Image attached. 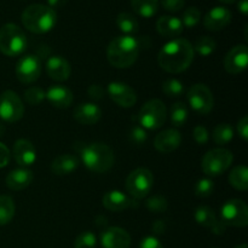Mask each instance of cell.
Returning a JSON list of instances; mask_svg holds the SVG:
<instances>
[{"label":"cell","instance_id":"obj_1","mask_svg":"<svg viewBox=\"0 0 248 248\" xmlns=\"http://www.w3.org/2000/svg\"><path fill=\"white\" fill-rule=\"evenodd\" d=\"M194 47L186 39L177 38L165 44L159 51L157 62L161 69L171 74H178L188 69L194 61Z\"/></svg>","mask_w":248,"mask_h":248},{"label":"cell","instance_id":"obj_2","mask_svg":"<svg viewBox=\"0 0 248 248\" xmlns=\"http://www.w3.org/2000/svg\"><path fill=\"white\" fill-rule=\"evenodd\" d=\"M140 55V43L131 35L114 38L107 47V58L114 68L126 69L135 64Z\"/></svg>","mask_w":248,"mask_h":248},{"label":"cell","instance_id":"obj_3","mask_svg":"<svg viewBox=\"0 0 248 248\" xmlns=\"http://www.w3.org/2000/svg\"><path fill=\"white\" fill-rule=\"evenodd\" d=\"M21 19L27 31L34 34H45L55 28L57 14L47 5L33 4L24 9Z\"/></svg>","mask_w":248,"mask_h":248},{"label":"cell","instance_id":"obj_4","mask_svg":"<svg viewBox=\"0 0 248 248\" xmlns=\"http://www.w3.org/2000/svg\"><path fill=\"white\" fill-rule=\"evenodd\" d=\"M81 159L85 166L94 173H106L115 162V154L104 143H91L81 150Z\"/></svg>","mask_w":248,"mask_h":248},{"label":"cell","instance_id":"obj_5","mask_svg":"<svg viewBox=\"0 0 248 248\" xmlns=\"http://www.w3.org/2000/svg\"><path fill=\"white\" fill-rule=\"evenodd\" d=\"M27 47V36L17 24L7 23L0 28V51L7 57L22 55Z\"/></svg>","mask_w":248,"mask_h":248},{"label":"cell","instance_id":"obj_6","mask_svg":"<svg viewBox=\"0 0 248 248\" xmlns=\"http://www.w3.org/2000/svg\"><path fill=\"white\" fill-rule=\"evenodd\" d=\"M234 161V155L230 150L217 148L206 153L201 161L203 173L210 177H217L227 172Z\"/></svg>","mask_w":248,"mask_h":248},{"label":"cell","instance_id":"obj_7","mask_svg":"<svg viewBox=\"0 0 248 248\" xmlns=\"http://www.w3.org/2000/svg\"><path fill=\"white\" fill-rule=\"evenodd\" d=\"M167 119V109L161 99H150L140 108L138 120L143 128L157 130L164 126Z\"/></svg>","mask_w":248,"mask_h":248},{"label":"cell","instance_id":"obj_8","mask_svg":"<svg viewBox=\"0 0 248 248\" xmlns=\"http://www.w3.org/2000/svg\"><path fill=\"white\" fill-rule=\"evenodd\" d=\"M126 190L133 199L147 198L154 186V176L148 169H136L126 178Z\"/></svg>","mask_w":248,"mask_h":248},{"label":"cell","instance_id":"obj_9","mask_svg":"<svg viewBox=\"0 0 248 248\" xmlns=\"http://www.w3.org/2000/svg\"><path fill=\"white\" fill-rule=\"evenodd\" d=\"M220 220L227 227L245 228L248 224V207L239 199L228 200L220 210Z\"/></svg>","mask_w":248,"mask_h":248},{"label":"cell","instance_id":"obj_10","mask_svg":"<svg viewBox=\"0 0 248 248\" xmlns=\"http://www.w3.org/2000/svg\"><path fill=\"white\" fill-rule=\"evenodd\" d=\"M189 104L191 109L200 115H206L211 113L215 106L213 93L205 84H195L188 90L186 93Z\"/></svg>","mask_w":248,"mask_h":248},{"label":"cell","instance_id":"obj_11","mask_svg":"<svg viewBox=\"0 0 248 248\" xmlns=\"http://www.w3.org/2000/svg\"><path fill=\"white\" fill-rule=\"evenodd\" d=\"M24 115V104L16 92L7 90L0 96V118L6 123H17Z\"/></svg>","mask_w":248,"mask_h":248},{"label":"cell","instance_id":"obj_12","mask_svg":"<svg viewBox=\"0 0 248 248\" xmlns=\"http://www.w3.org/2000/svg\"><path fill=\"white\" fill-rule=\"evenodd\" d=\"M41 69V61L38 56L26 55L18 60L15 72L22 84H33L40 77Z\"/></svg>","mask_w":248,"mask_h":248},{"label":"cell","instance_id":"obj_13","mask_svg":"<svg viewBox=\"0 0 248 248\" xmlns=\"http://www.w3.org/2000/svg\"><path fill=\"white\" fill-rule=\"evenodd\" d=\"M109 97L115 104L121 108H131L137 103V94L136 91L130 86L121 81H113L108 85Z\"/></svg>","mask_w":248,"mask_h":248},{"label":"cell","instance_id":"obj_14","mask_svg":"<svg viewBox=\"0 0 248 248\" xmlns=\"http://www.w3.org/2000/svg\"><path fill=\"white\" fill-rule=\"evenodd\" d=\"M248 48L246 45L234 46L224 58V69L232 75L240 74L247 68Z\"/></svg>","mask_w":248,"mask_h":248},{"label":"cell","instance_id":"obj_15","mask_svg":"<svg viewBox=\"0 0 248 248\" xmlns=\"http://www.w3.org/2000/svg\"><path fill=\"white\" fill-rule=\"evenodd\" d=\"M101 245L103 248H128L131 236L123 228H107L101 234Z\"/></svg>","mask_w":248,"mask_h":248},{"label":"cell","instance_id":"obj_16","mask_svg":"<svg viewBox=\"0 0 248 248\" xmlns=\"http://www.w3.org/2000/svg\"><path fill=\"white\" fill-rule=\"evenodd\" d=\"M232 11L224 6H216L206 14L203 26L211 31H222L232 22Z\"/></svg>","mask_w":248,"mask_h":248},{"label":"cell","instance_id":"obj_17","mask_svg":"<svg viewBox=\"0 0 248 248\" xmlns=\"http://www.w3.org/2000/svg\"><path fill=\"white\" fill-rule=\"evenodd\" d=\"M12 155L16 161L22 167L31 166L36 161V149L28 140H18L15 142L12 148Z\"/></svg>","mask_w":248,"mask_h":248},{"label":"cell","instance_id":"obj_18","mask_svg":"<svg viewBox=\"0 0 248 248\" xmlns=\"http://www.w3.org/2000/svg\"><path fill=\"white\" fill-rule=\"evenodd\" d=\"M182 143V135L176 128H169L157 133L154 138V147L160 153L174 152Z\"/></svg>","mask_w":248,"mask_h":248},{"label":"cell","instance_id":"obj_19","mask_svg":"<svg viewBox=\"0 0 248 248\" xmlns=\"http://www.w3.org/2000/svg\"><path fill=\"white\" fill-rule=\"evenodd\" d=\"M45 68L48 77L57 82L67 81L72 73L69 62L62 56H51L46 62Z\"/></svg>","mask_w":248,"mask_h":248},{"label":"cell","instance_id":"obj_20","mask_svg":"<svg viewBox=\"0 0 248 248\" xmlns=\"http://www.w3.org/2000/svg\"><path fill=\"white\" fill-rule=\"evenodd\" d=\"M73 118L81 125H94L101 120L102 109L96 103L78 104L73 110Z\"/></svg>","mask_w":248,"mask_h":248},{"label":"cell","instance_id":"obj_21","mask_svg":"<svg viewBox=\"0 0 248 248\" xmlns=\"http://www.w3.org/2000/svg\"><path fill=\"white\" fill-rule=\"evenodd\" d=\"M135 201L127 196L126 194L121 193L119 190H110L107 191L102 199L104 208L110 212H121L127 208H130L133 205Z\"/></svg>","mask_w":248,"mask_h":248},{"label":"cell","instance_id":"obj_22","mask_svg":"<svg viewBox=\"0 0 248 248\" xmlns=\"http://www.w3.org/2000/svg\"><path fill=\"white\" fill-rule=\"evenodd\" d=\"M46 98L50 102L51 106L58 109H67L72 106L74 101L72 91L68 87L62 85H53L46 92Z\"/></svg>","mask_w":248,"mask_h":248},{"label":"cell","instance_id":"obj_23","mask_svg":"<svg viewBox=\"0 0 248 248\" xmlns=\"http://www.w3.org/2000/svg\"><path fill=\"white\" fill-rule=\"evenodd\" d=\"M183 24L178 17L161 16L156 22V31L166 39H177L183 33Z\"/></svg>","mask_w":248,"mask_h":248},{"label":"cell","instance_id":"obj_24","mask_svg":"<svg viewBox=\"0 0 248 248\" xmlns=\"http://www.w3.org/2000/svg\"><path fill=\"white\" fill-rule=\"evenodd\" d=\"M33 182V172L28 169H17L10 172L5 178V183L10 190L21 191L31 186Z\"/></svg>","mask_w":248,"mask_h":248},{"label":"cell","instance_id":"obj_25","mask_svg":"<svg viewBox=\"0 0 248 248\" xmlns=\"http://www.w3.org/2000/svg\"><path fill=\"white\" fill-rule=\"evenodd\" d=\"M79 159L72 154L58 155L51 164V171L56 176H68L75 172L79 167Z\"/></svg>","mask_w":248,"mask_h":248},{"label":"cell","instance_id":"obj_26","mask_svg":"<svg viewBox=\"0 0 248 248\" xmlns=\"http://www.w3.org/2000/svg\"><path fill=\"white\" fill-rule=\"evenodd\" d=\"M228 181H229L230 186L236 190L246 191L248 189V169L244 165L234 167L230 171Z\"/></svg>","mask_w":248,"mask_h":248},{"label":"cell","instance_id":"obj_27","mask_svg":"<svg viewBox=\"0 0 248 248\" xmlns=\"http://www.w3.org/2000/svg\"><path fill=\"white\" fill-rule=\"evenodd\" d=\"M132 9L138 16L150 18L159 10V0H131Z\"/></svg>","mask_w":248,"mask_h":248},{"label":"cell","instance_id":"obj_28","mask_svg":"<svg viewBox=\"0 0 248 248\" xmlns=\"http://www.w3.org/2000/svg\"><path fill=\"white\" fill-rule=\"evenodd\" d=\"M116 26L120 29L123 33H125L126 35H131L136 34L140 29V24H138L137 18L133 16L130 12H121L116 17Z\"/></svg>","mask_w":248,"mask_h":248},{"label":"cell","instance_id":"obj_29","mask_svg":"<svg viewBox=\"0 0 248 248\" xmlns=\"http://www.w3.org/2000/svg\"><path fill=\"white\" fill-rule=\"evenodd\" d=\"M16 207L11 196L0 195V225H6L14 219Z\"/></svg>","mask_w":248,"mask_h":248},{"label":"cell","instance_id":"obj_30","mask_svg":"<svg viewBox=\"0 0 248 248\" xmlns=\"http://www.w3.org/2000/svg\"><path fill=\"white\" fill-rule=\"evenodd\" d=\"M232 137H234V130H232V125L227 123L216 126L212 133L213 142L218 145H227L228 143L232 142Z\"/></svg>","mask_w":248,"mask_h":248},{"label":"cell","instance_id":"obj_31","mask_svg":"<svg viewBox=\"0 0 248 248\" xmlns=\"http://www.w3.org/2000/svg\"><path fill=\"white\" fill-rule=\"evenodd\" d=\"M195 220L201 227L212 228L218 219L213 208L208 206H200L195 211Z\"/></svg>","mask_w":248,"mask_h":248},{"label":"cell","instance_id":"obj_32","mask_svg":"<svg viewBox=\"0 0 248 248\" xmlns=\"http://www.w3.org/2000/svg\"><path fill=\"white\" fill-rule=\"evenodd\" d=\"M170 119L174 127H182L188 120V107L183 102H177L171 107Z\"/></svg>","mask_w":248,"mask_h":248},{"label":"cell","instance_id":"obj_33","mask_svg":"<svg viewBox=\"0 0 248 248\" xmlns=\"http://www.w3.org/2000/svg\"><path fill=\"white\" fill-rule=\"evenodd\" d=\"M193 47L194 52H198L202 57H207L215 52L216 48H217V44L210 36H201L196 40L195 46H193Z\"/></svg>","mask_w":248,"mask_h":248},{"label":"cell","instance_id":"obj_34","mask_svg":"<svg viewBox=\"0 0 248 248\" xmlns=\"http://www.w3.org/2000/svg\"><path fill=\"white\" fill-rule=\"evenodd\" d=\"M162 92L165 96L172 97V98H177L181 97L184 92L183 82H181L177 79H167L162 82Z\"/></svg>","mask_w":248,"mask_h":248},{"label":"cell","instance_id":"obj_35","mask_svg":"<svg viewBox=\"0 0 248 248\" xmlns=\"http://www.w3.org/2000/svg\"><path fill=\"white\" fill-rule=\"evenodd\" d=\"M46 98V92L39 86H31L24 91V101L29 106H38Z\"/></svg>","mask_w":248,"mask_h":248},{"label":"cell","instance_id":"obj_36","mask_svg":"<svg viewBox=\"0 0 248 248\" xmlns=\"http://www.w3.org/2000/svg\"><path fill=\"white\" fill-rule=\"evenodd\" d=\"M201 19V11L195 6L188 7L186 11L183 12V16H182V24L183 27L186 28H193V27L198 26V23Z\"/></svg>","mask_w":248,"mask_h":248},{"label":"cell","instance_id":"obj_37","mask_svg":"<svg viewBox=\"0 0 248 248\" xmlns=\"http://www.w3.org/2000/svg\"><path fill=\"white\" fill-rule=\"evenodd\" d=\"M145 205H147V208L152 213H164L166 212L169 203H167V200L165 196L154 195L147 201Z\"/></svg>","mask_w":248,"mask_h":248},{"label":"cell","instance_id":"obj_38","mask_svg":"<svg viewBox=\"0 0 248 248\" xmlns=\"http://www.w3.org/2000/svg\"><path fill=\"white\" fill-rule=\"evenodd\" d=\"M215 191V183L210 178L199 179L195 184V195L199 198H208Z\"/></svg>","mask_w":248,"mask_h":248},{"label":"cell","instance_id":"obj_39","mask_svg":"<svg viewBox=\"0 0 248 248\" xmlns=\"http://www.w3.org/2000/svg\"><path fill=\"white\" fill-rule=\"evenodd\" d=\"M96 235L91 232H84L74 241V248H96Z\"/></svg>","mask_w":248,"mask_h":248},{"label":"cell","instance_id":"obj_40","mask_svg":"<svg viewBox=\"0 0 248 248\" xmlns=\"http://www.w3.org/2000/svg\"><path fill=\"white\" fill-rule=\"evenodd\" d=\"M147 132L143 127H140V126H135V127L131 130L130 133V140L133 144L136 145H143L145 142H147Z\"/></svg>","mask_w":248,"mask_h":248},{"label":"cell","instance_id":"obj_41","mask_svg":"<svg viewBox=\"0 0 248 248\" xmlns=\"http://www.w3.org/2000/svg\"><path fill=\"white\" fill-rule=\"evenodd\" d=\"M193 137L199 145H205L207 144L210 136H208V131L205 126L198 125L193 130Z\"/></svg>","mask_w":248,"mask_h":248},{"label":"cell","instance_id":"obj_42","mask_svg":"<svg viewBox=\"0 0 248 248\" xmlns=\"http://www.w3.org/2000/svg\"><path fill=\"white\" fill-rule=\"evenodd\" d=\"M186 5V0H161V6L169 12H178Z\"/></svg>","mask_w":248,"mask_h":248},{"label":"cell","instance_id":"obj_43","mask_svg":"<svg viewBox=\"0 0 248 248\" xmlns=\"http://www.w3.org/2000/svg\"><path fill=\"white\" fill-rule=\"evenodd\" d=\"M140 248H164L160 240L155 236H145L140 241Z\"/></svg>","mask_w":248,"mask_h":248},{"label":"cell","instance_id":"obj_44","mask_svg":"<svg viewBox=\"0 0 248 248\" xmlns=\"http://www.w3.org/2000/svg\"><path fill=\"white\" fill-rule=\"evenodd\" d=\"M237 132L244 140H248V118L246 115L242 116L237 123Z\"/></svg>","mask_w":248,"mask_h":248},{"label":"cell","instance_id":"obj_45","mask_svg":"<svg viewBox=\"0 0 248 248\" xmlns=\"http://www.w3.org/2000/svg\"><path fill=\"white\" fill-rule=\"evenodd\" d=\"M10 157H11V153H10L9 148L0 142V169L7 166V164L10 162Z\"/></svg>","mask_w":248,"mask_h":248},{"label":"cell","instance_id":"obj_46","mask_svg":"<svg viewBox=\"0 0 248 248\" xmlns=\"http://www.w3.org/2000/svg\"><path fill=\"white\" fill-rule=\"evenodd\" d=\"M89 96L93 99H101L104 93V90L99 85H92L89 89Z\"/></svg>","mask_w":248,"mask_h":248},{"label":"cell","instance_id":"obj_47","mask_svg":"<svg viewBox=\"0 0 248 248\" xmlns=\"http://www.w3.org/2000/svg\"><path fill=\"white\" fill-rule=\"evenodd\" d=\"M225 229H227V225H225L220 219L217 220V223H216V224L211 228L212 232L216 235H223L224 234Z\"/></svg>","mask_w":248,"mask_h":248},{"label":"cell","instance_id":"obj_48","mask_svg":"<svg viewBox=\"0 0 248 248\" xmlns=\"http://www.w3.org/2000/svg\"><path fill=\"white\" fill-rule=\"evenodd\" d=\"M68 2V0H47V6H50L51 9H58V7L64 6Z\"/></svg>","mask_w":248,"mask_h":248},{"label":"cell","instance_id":"obj_49","mask_svg":"<svg viewBox=\"0 0 248 248\" xmlns=\"http://www.w3.org/2000/svg\"><path fill=\"white\" fill-rule=\"evenodd\" d=\"M153 230L155 234H164L165 232V223L162 220H156L153 225Z\"/></svg>","mask_w":248,"mask_h":248},{"label":"cell","instance_id":"obj_50","mask_svg":"<svg viewBox=\"0 0 248 248\" xmlns=\"http://www.w3.org/2000/svg\"><path fill=\"white\" fill-rule=\"evenodd\" d=\"M237 9L244 16H247L248 14V0H240L237 4Z\"/></svg>","mask_w":248,"mask_h":248},{"label":"cell","instance_id":"obj_51","mask_svg":"<svg viewBox=\"0 0 248 248\" xmlns=\"http://www.w3.org/2000/svg\"><path fill=\"white\" fill-rule=\"evenodd\" d=\"M218 1L223 2V4H234L236 0H218Z\"/></svg>","mask_w":248,"mask_h":248},{"label":"cell","instance_id":"obj_52","mask_svg":"<svg viewBox=\"0 0 248 248\" xmlns=\"http://www.w3.org/2000/svg\"><path fill=\"white\" fill-rule=\"evenodd\" d=\"M235 248H248L246 244H242V245H239V246H236Z\"/></svg>","mask_w":248,"mask_h":248},{"label":"cell","instance_id":"obj_53","mask_svg":"<svg viewBox=\"0 0 248 248\" xmlns=\"http://www.w3.org/2000/svg\"><path fill=\"white\" fill-rule=\"evenodd\" d=\"M213 248H218V247H213Z\"/></svg>","mask_w":248,"mask_h":248}]
</instances>
